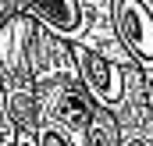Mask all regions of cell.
Here are the masks:
<instances>
[{
    "mask_svg": "<svg viewBox=\"0 0 153 146\" xmlns=\"http://www.w3.org/2000/svg\"><path fill=\"white\" fill-rule=\"evenodd\" d=\"M18 14H25L68 46L103 54L117 64H132L114 36L111 0H18Z\"/></svg>",
    "mask_w": 153,
    "mask_h": 146,
    "instance_id": "1",
    "label": "cell"
},
{
    "mask_svg": "<svg viewBox=\"0 0 153 146\" xmlns=\"http://www.w3.org/2000/svg\"><path fill=\"white\" fill-rule=\"evenodd\" d=\"M114 36L146 86V100L153 107V0H111Z\"/></svg>",
    "mask_w": 153,
    "mask_h": 146,
    "instance_id": "2",
    "label": "cell"
},
{
    "mask_svg": "<svg viewBox=\"0 0 153 146\" xmlns=\"http://www.w3.org/2000/svg\"><path fill=\"white\" fill-rule=\"evenodd\" d=\"M71 61H75L78 82L89 93V100L103 110H114L121 104V96H125V82H128V68L132 64H117L111 57L82 50V46H71Z\"/></svg>",
    "mask_w": 153,
    "mask_h": 146,
    "instance_id": "3",
    "label": "cell"
},
{
    "mask_svg": "<svg viewBox=\"0 0 153 146\" xmlns=\"http://www.w3.org/2000/svg\"><path fill=\"white\" fill-rule=\"evenodd\" d=\"M111 114L117 125V146H153V107L146 100V86L135 72V64L128 68L125 96Z\"/></svg>",
    "mask_w": 153,
    "mask_h": 146,
    "instance_id": "4",
    "label": "cell"
},
{
    "mask_svg": "<svg viewBox=\"0 0 153 146\" xmlns=\"http://www.w3.org/2000/svg\"><path fill=\"white\" fill-rule=\"evenodd\" d=\"M82 146H117V125L111 110L93 107V118L82 132Z\"/></svg>",
    "mask_w": 153,
    "mask_h": 146,
    "instance_id": "5",
    "label": "cell"
},
{
    "mask_svg": "<svg viewBox=\"0 0 153 146\" xmlns=\"http://www.w3.org/2000/svg\"><path fill=\"white\" fill-rule=\"evenodd\" d=\"M11 128H14V121H11L7 96H4V86H0V146H14L18 143V139H11Z\"/></svg>",
    "mask_w": 153,
    "mask_h": 146,
    "instance_id": "6",
    "label": "cell"
}]
</instances>
